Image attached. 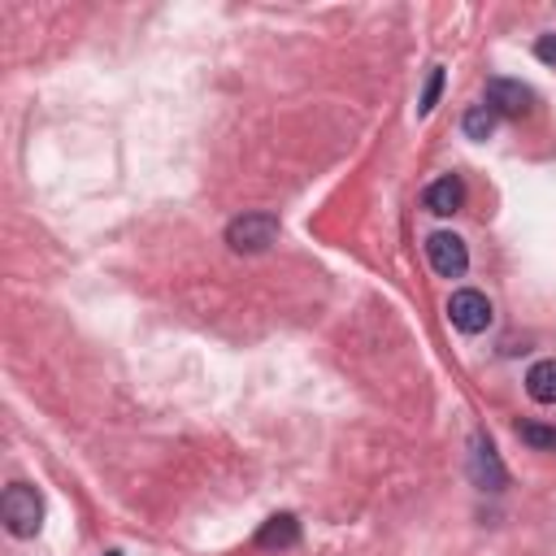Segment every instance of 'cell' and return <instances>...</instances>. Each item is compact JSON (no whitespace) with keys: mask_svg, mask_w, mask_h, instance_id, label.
<instances>
[{"mask_svg":"<svg viewBox=\"0 0 556 556\" xmlns=\"http://www.w3.org/2000/svg\"><path fill=\"white\" fill-rule=\"evenodd\" d=\"M0 517H4V530L17 534V539L39 534V526H43V500H39V491L26 486V482H13L4 491V500H0Z\"/></svg>","mask_w":556,"mask_h":556,"instance_id":"cell-1","label":"cell"},{"mask_svg":"<svg viewBox=\"0 0 556 556\" xmlns=\"http://www.w3.org/2000/svg\"><path fill=\"white\" fill-rule=\"evenodd\" d=\"M278 239V217L274 213H243L226 226V243L235 252H265Z\"/></svg>","mask_w":556,"mask_h":556,"instance_id":"cell-2","label":"cell"},{"mask_svg":"<svg viewBox=\"0 0 556 556\" xmlns=\"http://www.w3.org/2000/svg\"><path fill=\"white\" fill-rule=\"evenodd\" d=\"M447 321H452L460 334H482V330L491 326V300H486L482 291H473V287L452 291V300H447Z\"/></svg>","mask_w":556,"mask_h":556,"instance_id":"cell-3","label":"cell"},{"mask_svg":"<svg viewBox=\"0 0 556 556\" xmlns=\"http://www.w3.org/2000/svg\"><path fill=\"white\" fill-rule=\"evenodd\" d=\"M426 256H430L434 274H443V278H460V274L469 269V248H465V239L452 235V230H434V235L426 239Z\"/></svg>","mask_w":556,"mask_h":556,"instance_id":"cell-4","label":"cell"},{"mask_svg":"<svg viewBox=\"0 0 556 556\" xmlns=\"http://www.w3.org/2000/svg\"><path fill=\"white\" fill-rule=\"evenodd\" d=\"M486 104L495 113H504V117H521V113L534 109V91L526 83H517V78H491L486 83Z\"/></svg>","mask_w":556,"mask_h":556,"instance_id":"cell-5","label":"cell"},{"mask_svg":"<svg viewBox=\"0 0 556 556\" xmlns=\"http://www.w3.org/2000/svg\"><path fill=\"white\" fill-rule=\"evenodd\" d=\"M469 478H473L482 491H500V486L508 482V473H504V465H500L491 439H482V434H473V443H469Z\"/></svg>","mask_w":556,"mask_h":556,"instance_id":"cell-6","label":"cell"},{"mask_svg":"<svg viewBox=\"0 0 556 556\" xmlns=\"http://www.w3.org/2000/svg\"><path fill=\"white\" fill-rule=\"evenodd\" d=\"M460 204H465V182H460L456 174H443V178H434V182L426 187V208H430V213L452 217Z\"/></svg>","mask_w":556,"mask_h":556,"instance_id":"cell-7","label":"cell"},{"mask_svg":"<svg viewBox=\"0 0 556 556\" xmlns=\"http://www.w3.org/2000/svg\"><path fill=\"white\" fill-rule=\"evenodd\" d=\"M295 543H300V521H295L291 513L269 517V521L256 530V547H265V552H274V547H295Z\"/></svg>","mask_w":556,"mask_h":556,"instance_id":"cell-8","label":"cell"},{"mask_svg":"<svg viewBox=\"0 0 556 556\" xmlns=\"http://www.w3.org/2000/svg\"><path fill=\"white\" fill-rule=\"evenodd\" d=\"M526 391L539 404H556V361H534L526 374Z\"/></svg>","mask_w":556,"mask_h":556,"instance_id":"cell-9","label":"cell"},{"mask_svg":"<svg viewBox=\"0 0 556 556\" xmlns=\"http://www.w3.org/2000/svg\"><path fill=\"white\" fill-rule=\"evenodd\" d=\"M495 122H500V113H495L491 104H473V109L465 113V122H460V126H465V135H469V139H486V135L495 130Z\"/></svg>","mask_w":556,"mask_h":556,"instance_id":"cell-10","label":"cell"},{"mask_svg":"<svg viewBox=\"0 0 556 556\" xmlns=\"http://www.w3.org/2000/svg\"><path fill=\"white\" fill-rule=\"evenodd\" d=\"M521 439H526L530 447L556 452V426H534V421H526V426H521Z\"/></svg>","mask_w":556,"mask_h":556,"instance_id":"cell-11","label":"cell"},{"mask_svg":"<svg viewBox=\"0 0 556 556\" xmlns=\"http://www.w3.org/2000/svg\"><path fill=\"white\" fill-rule=\"evenodd\" d=\"M439 91H443V70L434 65V70H430V78H426V91H421V100H417V113H430V109H434V100H439Z\"/></svg>","mask_w":556,"mask_h":556,"instance_id":"cell-12","label":"cell"},{"mask_svg":"<svg viewBox=\"0 0 556 556\" xmlns=\"http://www.w3.org/2000/svg\"><path fill=\"white\" fill-rule=\"evenodd\" d=\"M534 56L547 61V65H556V35H543V39L534 43Z\"/></svg>","mask_w":556,"mask_h":556,"instance_id":"cell-13","label":"cell"},{"mask_svg":"<svg viewBox=\"0 0 556 556\" xmlns=\"http://www.w3.org/2000/svg\"><path fill=\"white\" fill-rule=\"evenodd\" d=\"M109 556H122V552H109Z\"/></svg>","mask_w":556,"mask_h":556,"instance_id":"cell-14","label":"cell"}]
</instances>
